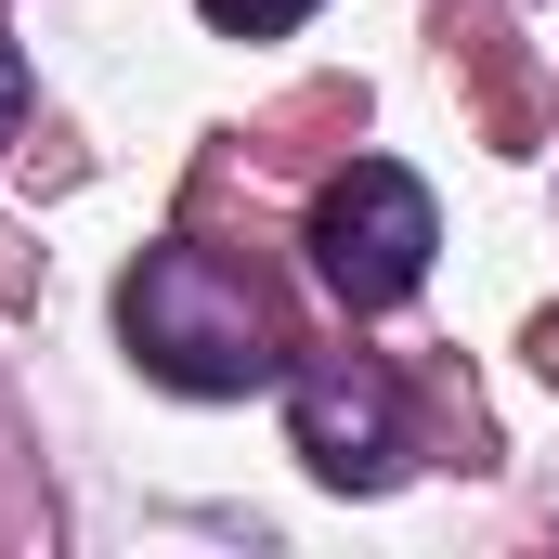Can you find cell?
I'll use <instances>...</instances> for the list:
<instances>
[{
    "label": "cell",
    "mask_w": 559,
    "mask_h": 559,
    "mask_svg": "<svg viewBox=\"0 0 559 559\" xmlns=\"http://www.w3.org/2000/svg\"><path fill=\"white\" fill-rule=\"evenodd\" d=\"M118 352L182 404H235V391H286V325L274 286L222 261L209 235H169L118 274Z\"/></svg>",
    "instance_id": "cell-1"
},
{
    "label": "cell",
    "mask_w": 559,
    "mask_h": 559,
    "mask_svg": "<svg viewBox=\"0 0 559 559\" xmlns=\"http://www.w3.org/2000/svg\"><path fill=\"white\" fill-rule=\"evenodd\" d=\"M299 248H312V286H325L338 312H404V299L429 286L442 209H429V182L404 169V156H352V169H325Z\"/></svg>",
    "instance_id": "cell-2"
},
{
    "label": "cell",
    "mask_w": 559,
    "mask_h": 559,
    "mask_svg": "<svg viewBox=\"0 0 559 559\" xmlns=\"http://www.w3.org/2000/svg\"><path fill=\"white\" fill-rule=\"evenodd\" d=\"M286 442L325 495H391L417 455V417L378 352H312V365H286Z\"/></svg>",
    "instance_id": "cell-3"
},
{
    "label": "cell",
    "mask_w": 559,
    "mask_h": 559,
    "mask_svg": "<svg viewBox=\"0 0 559 559\" xmlns=\"http://www.w3.org/2000/svg\"><path fill=\"white\" fill-rule=\"evenodd\" d=\"M195 13H209L222 39H286V26H312L325 0H195Z\"/></svg>",
    "instance_id": "cell-4"
},
{
    "label": "cell",
    "mask_w": 559,
    "mask_h": 559,
    "mask_svg": "<svg viewBox=\"0 0 559 559\" xmlns=\"http://www.w3.org/2000/svg\"><path fill=\"white\" fill-rule=\"evenodd\" d=\"M13 131H26V52L0 39V156H13Z\"/></svg>",
    "instance_id": "cell-5"
}]
</instances>
